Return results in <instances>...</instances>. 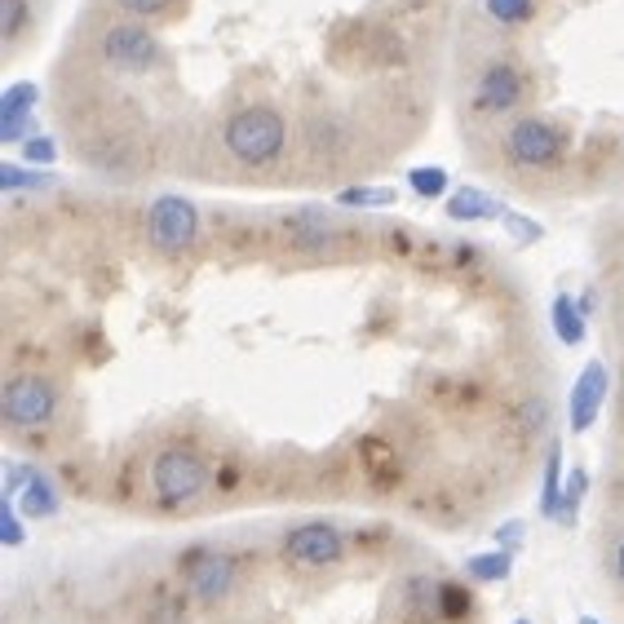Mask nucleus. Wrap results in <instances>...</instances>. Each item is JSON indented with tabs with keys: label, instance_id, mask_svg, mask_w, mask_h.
<instances>
[{
	"label": "nucleus",
	"instance_id": "obj_29",
	"mask_svg": "<svg viewBox=\"0 0 624 624\" xmlns=\"http://www.w3.org/2000/svg\"><path fill=\"white\" fill-rule=\"evenodd\" d=\"M0 527H4V532H0V536H4V545H9V550H18V545H22V519H18V501H13V496H4Z\"/></svg>",
	"mask_w": 624,
	"mask_h": 624
},
{
	"label": "nucleus",
	"instance_id": "obj_7",
	"mask_svg": "<svg viewBox=\"0 0 624 624\" xmlns=\"http://www.w3.org/2000/svg\"><path fill=\"white\" fill-rule=\"evenodd\" d=\"M182 576H187V590H191L195 603L218 607V603L231 598V590H235V581H240V563H235L227 550L200 545V550H187V554H182Z\"/></svg>",
	"mask_w": 624,
	"mask_h": 624
},
{
	"label": "nucleus",
	"instance_id": "obj_28",
	"mask_svg": "<svg viewBox=\"0 0 624 624\" xmlns=\"http://www.w3.org/2000/svg\"><path fill=\"white\" fill-rule=\"evenodd\" d=\"M501 222H505V231H510L519 244H536V240H545V227H541V222H532V218H523V213H510V209H505V218H501Z\"/></svg>",
	"mask_w": 624,
	"mask_h": 624
},
{
	"label": "nucleus",
	"instance_id": "obj_25",
	"mask_svg": "<svg viewBox=\"0 0 624 624\" xmlns=\"http://www.w3.org/2000/svg\"><path fill=\"white\" fill-rule=\"evenodd\" d=\"M585 487H590V474L576 465V470L567 474V487H563V514H558V523H572V519H576V510H581V501H585Z\"/></svg>",
	"mask_w": 624,
	"mask_h": 624
},
{
	"label": "nucleus",
	"instance_id": "obj_23",
	"mask_svg": "<svg viewBox=\"0 0 624 624\" xmlns=\"http://www.w3.org/2000/svg\"><path fill=\"white\" fill-rule=\"evenodd\" d=\"M434 612H439L443 621H465V616H470V594H465L461 585L443 581V585L434 590Z\"/></svg>",
	"mask_w": 624,
	"mask_h": 624
},
{
	"label": "nucleus",
	"instance_id": "obj_34",
	"mask_svg": "<svg viewBox=\"0 0 624 624\" xmlns=\"http://www.w3.org/2000/svg\"><path fill=\"white\" fill-rule=\"evenodd\" d=\"M581 624H603V621H594V616H581Z\"/></svg>",
	"mask_w": 624,
	"mask_h": 624
},
{
	"label": "nucleus",
	"instance_id": "obj_20",
	"mask_svg": "<svg viewBox=\"0 0 624 624\" xmlns=\"http://www.w3.org/2000/svg\"><path fill=\"white\" fill-rule=\"evenodd\" d=\"M336 209H394V187H345Z\"/></svg>",
	"mask_w": 624,
	"mask_h": 624
},
{
	"label": "nucleus",
	"instance_id": "obj_3",
	"mask_svg": "<svg viewBox=\"0 0 624 624\" xmlns=\"http://www.w3.org/2000/svg\"><path fill=\"white\" fill-rule=\"evenodd\" d=\"M572 138L567 129H558L545 115H519L505 133H501V151L514 169H558L567 155Z\"/></svg>",
	"mask_w": 624,
	"mask_h": 624
},
{
	"label": "nucleus",
	"instance_id": "obj_9",
	"mask_svg": "<svg viewBox=\"0 0 624 624\" xmlns=\"http://www.w3.org/2000/svg\"><path fill=\"white\" fill-rule=\"evenodd\" d=\"M284 558L293 563V567H302V572H323V567H336L341 558H345V536L332 527V523H302V527H293L289 536H284Z\"/></svg>",
	"mask_w": 624,
	"mask_h": 624
},
{
	"label": "nucleus",
	"instance_id": "obj_14",
	"mask_svg": "<svg viewBox=\"0 0 624 624\" xmlns=\"http://www.w3.org/2000/svg\"><path fill=\"white\" fill-rule=\"evenodd\" d=\"M550 319H554V336H558L563 345H585L590 323H585V306H581L576 298L558 293V298H554V306H550Z\"/></svg>",
	"mask_w": 624,
	"mask_h": 624
},
{
	"label": "nucleus",
	"instance_id": "obj_33",
	"mask_svg": "<svg viewBox=\"0 0 624 624\" xmlns=\"http://www.w3.org/2000/svg\"><path fill=\"white\" fill-rule=\"evenodd\" d=\"M616 576H621V585H624V536H621V545H616Z\"/></svg>",
	"mask_w": 624,
	"mask_h": 624
},
{
	"label": "nucleus",
	"instance_id": "obj_11",
	"mask_svg": "<svg viewBox=\"0 0 624 624\" xmlns=\"http://www.w3.org/2000/svg\"><path fill=\"white\" fill-rule=\"evenodd\" d=\"M36 102H40V84L36 80H18L0 93V142H22L31 120H36Z\"/></svg>",
	"mask_w": 624,
	"mask_h": 624
},
{
	"label": "nucleus",
	"instance_id": "obj_12",
	"mask_svg": "<svg viewBox=\"0 0 624 624\" xmlns=\"http://www.w3.org/2000/svg\"><path fill=\"white\" fill-rule=\"evenodd\" d=\"M447 218L452 222H496V218H505V204L479 187H461L447 195Z\"/></svg>",
	"mask_w": 624,
	"mask_h": 624
},
{
	"label": "nucleus",
	"instance_id": "obj_10",
	"mask_svg": "<svg viewBox=\"0 0 624 624\" xmlns=\"http://www.w3.org/2000/svg\"><path fill=\"white\" fill-rule=\"evenodd\" d=\"M607 394H612V368H607L603 359H590V363L581 368L572 394H567V425H572V434H590V430H594V421H598Z\"/></svg>",
	"mask_w": 624,
	"mask_h": 624
},
{
	"label": "nucleus",
	"instance_id": "obj_30",
	"mask_svg": "<svg viewBox=\"0 0 624 624\" xmlns=\"http://www.w3.org/2000/svg\"><path fill=\"white\" fill-rule=\"evenodd\" d=\"M31 474H36L31 465H18V461H9V465H4V496H18V492L27 487V479H31Z\"/></svg>",
	"mask_w": 624,
	"mask_h": 624
},
{
	"label": "nucleus",
	"instance_id": "obj_17",
	"mask_svg": "<svg viewBox=\"0 0 624 624\" xmlns=\"http://www.w3.org/2000/svg\"><path fill=\"white\" fill-rule=\"evenodd\" d=\"M514 572V550H487V554H474L470 563H465V576H474V581H483V585H496V581H505Z\"/></svg>",
	"mask_w": 624,
	"mask_h": 624
},
{
	"label": "nucleus",
	"instance_id": "obj_8",
	"mask_svg": "<svg viewBox=\"0 0 624 624\" xmlns=\"http://www.w3.org/2000/svg\"><path fill=\"white\" fill-rule=\"evenodd\" d=\"M523 98H527V76H523V67L510 62V58H496V62H487V67L479 71L474 93H470V107H474L479 115H510V111L523 107Z\"/></svg>",
	"mask_w": 624,
	"mask_h": 624
},
{
	"label": "nucleus",
	"instance_id": "obj_16",
	"mask_svg": "<svg viewBox=\"0 0 624 624\" xmlns=\"http://www.w3.org/2000/svg\"><path fill=\"white\" fill-rule=\"evenodd\" d=\"M306 138H311V151H345V147H350V129H345V120L332 115V111L311 115Z\"/></svg>",
	"mask_w": 624,
	"mask_h": 624
},
{
	"label": "nucleus",
	"instance_id": "obj_15",
	"mask_svg": "<svg viewBox=\"0 0 624 624\" xmlns=\"http://www.w3.org/2000/svg\"><path fill=\"white\" fill-rule=\"evenodd\" d=\"M541 514H545V519H554V523H558V514H563V447H558V443H550V452H545Z\"/></svg>",
	"mask_w": 624,
	"mask_h": 624
},
{
	"label": "nucleus",
	"instance_id": "obj_5",
	"mask_svg": "<svg viewBox=\"0 0 624 624\" xmlns=\"http://www.w3.org/2000/svg\"><path fill=\"white\" fill-rule=\"evenodd\" d=\"M0 416L13 430H40L58 416V385L36 372H18L0 390Z\"/></svg>",
	"mask_w": 624,
	"mask_h": 624
},
{
	"label": "nucleus",
	"instance_id": "obj_1",
	"mask_svg": "<svg viewBox=\"0 0 624 624\" xmlns=\"http://www.w3.org/2000/svg\"><path fill=\"white\" fill-rule=\"evenodd\" d=\"M222 147L235 164L244 169H271L289 151V120L271 102H253L227 115L222 124Z\"/></svg>",
	"mask_w": 624,
	"mask_h": 624
},
{
	"label": "nucleus",
	"instance_id": "obj_4",
	"mask_svg": "<svg viewBox=\"0 0 624 624\" xmlns=\"http://www.w3.org/2000/svg\"><path fill=\"white\" fill-rule=\"evenodd\" d=\"M209 487V461L191 447H164L155 461H151V492L160 505L178 510V505H191L200 492Z\"/></svg>",
	"mask_w": 624,
	"mask_h": 624
},
{
	"label": "nucleus",
	"instance_id": "obj_19",
	"mask_svg": "<svg viewBox=\"0 0 624 624\" xmlns=\"http://www.w3.org/2000/svg\"><path fill=\"white\" fill-rule=\"evenodd\" d=\"M289 235H293L298 249H328L332 244V231H328V222L319 213H298L289 222Z\"/></svg>",
	"mask_w": 624,
	"mask_h": 624
},
{
	"label": "nucleus",
	"instance_id": "obj_13",
	"mask_svg": "<svg viewBox=\"0 0 624 624\" xmlns=\"http://www.w3.org/2000/svg\"><path fill=\"white\" fill-rule=\"evenodd\" d=\"M13 501H18V510H22L27 519H36V523L53 519V514H58V505H62V501H58V487H53V483H49V474H40V470L27 479V487H22Z\"/></svg>",
	"mask_w": 624,
	"mask_h": 624
},
{
	"label": "nucleus",
	"instance_id": "obj_22",
	"mask_svg": "<svg viewBox=\"0 0 624 624\" xmlns=\"http://www.w3.org/2000/svg\"><path fill=\"white\" fill-rule=\"evenodd\" d=\"M407 187H412L421 200H443V195H447V169H439V164H416V169L407 173Z\"/></svg>",
	"mask_w": 624,
	"mask_h": 624
},
{
	"label": "nucleus",
	"instance_id": "obj_27",
	"mask_svg": "<svg viewBox=\"0 0 624 624\" xmlns=\"http://www.w3.org/2000/svg\"><path fill=\"white\" fill-rule=\"evenodd\" d=\"M22 160L49 169V164L58 160V142H53V138H40V133H27V138H22Z\"/></svg>",
	"mask_w": 624,
	"mask_h": 624
},
{
	"label": "nucleus",
	"instance_id": "obj_35",
	"mask_svg": "<svg viewBox=\"0 0 624 624\" xmlns=\"http://www.w3.org/2000/svg\"><path fill=\"white\" fill-rule=\"evenodd\" d=\"M514 624H532V621H514Z\"/></svg>",
	"mask_w": 624,
	"mask_h": 624
},
{
	"label": "nucleus",
	"instance_id": "obj_21",
	"mask_svg": "<svg viewBox=\"0 0 624 624\" xmlns=\"http://www.w3.org/2000/svg\"><path fill=\"white\" fill-rule=\"evenodd\" d=\"M483 9L496 27H527L536 18V0H483Z\"/></svg>",
	"mask_w": 624,
	"mask_h": 624
},
{
	"label": "nucleus",
	"instance_id": "obj_18",
	"mask_svg": "<svg viewBox=\"0 0 624 624\" xmlns=\"http://www.w3.org/2000/svg\"><path fill=\"white\" fill-rule=\"evenodd\" d=\"M53 187V173H44V169H27V164H0V191H9V195H18V191H49Z\"/></svg>",
	"mask_w": 624,
	"mask_h": 624
},
{
	"label": "nucleus",
	"instance_id": "obj_24",
	"mask_svg": "<svg viewBox=\"0 0 624 624\" xmlns=\"http://www.w3.org/2000/svg\"><path fill=\"white\" fill-rule=\"evenodd\" d=\"M27 18H31V9H27V0H0V36L13 44L22 31H27Z\"/></svg>",
	"mask_w": 624,
	"mask_h": 624
},
{
	"label": "nucleus",
	"instance_id": "obj_6",
	"mask_svg": "<svg viewBox=\"0 0 624 624\" xmlns=\"http://www.w3.org/2000/svg\"><path fill=\"white\" fill-rule=\"evenodd\" d=\"M147 240L155 253L178 258L200 240V209L187 195H160L147 209Z\"/></svg>",
	"mask_w": 624,
	"mask_h": 624
},
{
	"label": "nucleus",
	"instance_id": "obj_26",
	"mask_svg": "<svg viewBox=\"0 0 624 624\" xmlns=\"http://www.w3.org/2000/svg\"><path fill=\"white\" fill-rule=\"evenodd\" d=\"M115 9H124L129 18H142V22H155V18H169L178 9V0H111Z\"/></svg>",
	"mask_w": 624,
	"mask_h": 624
},
{
	"label": "nucleus",
	"instance_id": "obj_2",
	"mask_svg": "<svg viewBox=\"0 0 624 624\" xmlns=\"http://www.w3.org/2000/svg\"><path fill=\"white\" fill-rule=\"evenodd\" d=\"M98 58L111 71L147 76V71H155L164 62V44H160V36L142 18H124V22H107L98 31Z\"/></svg>",
	"mask_w": 624,
	"mask_h": 624
},
{
	"label": "nucleus",
	"instance_id": "obj_31",
	"mask_svg": "<svg viewBox=\"0 0 624 624\" xmlns=\"http://www.w3.org/2000/svg\"><path fill=\"white\" fill-rule=\"evenodd\" d=\"M519 536H523V523H505V527H496V545H501V550H519Z\"/></svg>",
	"mask_w": 624,
	"mask_h": 624
},
{
	"label": "nucleus",
	"instance_id": "obj_32",
	"mask_svg": "<svg viewBox=\"0 0 624 624\" xmlns=\"http://www.w3.org/2000/svg\"><path fill=\"white\" fill-rule=\"evenodd\" d=\"M523 416H527V425H532V430H541V425H545V403H541V399H536V403H527V407H523Z\"/></svg>",
	"mask_w": 624,
	"mask_h": 624
}]
</instances>
